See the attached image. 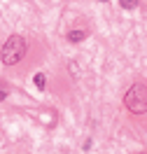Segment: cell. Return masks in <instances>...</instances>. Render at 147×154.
<instances>
[{"instance_id": "1", "label": "cell", "mask_w": 147, "mask_h": 154, "mask_svg": "<svg viewBox=\"0 0 147 154\" xmlns=\"http://www.w3.org/2000/svg\"><path fill=\"white\" fill-rule=\"evenodd\" d=\"M26 40L21 38V35H10V38L5 40V45L0 49V58H2V63L5 66H14V63H19L21 58L26 56Z\"/></svg>"}, {"instance_id": "2", "label": "cell", "mask_w": 147, "mask_h": 154, "mask_svg": "<svg viewBox=\"0 0 147 154\" xmlns=\"http://www.w3.org/2000/svg\"><path fill=\"white\" fill-rule=\"evenodd\" d=\"M124 105H126L133 115H145L147 112V87L133 84V87L124 94Z\"/></svg>"}, {"instance_id": "3", "label": "cell", "mask_w": 147, "mask_h": 154, "mask_svg": "<svg viewBox=\"0 0 147 154\" xmlns=\"http://www.w3.org/2000/svg\"><path fill=\"white\" fill-rule=\"evenodd\" d=\"M33 82H35V87H38L40 91L47 89V75H44V72H38V75L33 77Z\"/></svg>"}, {"instance_id": "4", "label": "cell", "mask_w": 147, "mask_h": 154, "mask_svg": "<svg viewBox=\"0 0 147 154\" xmlns=\"http://www.w3.org/2000/svg\"><path fill=\"white\" fill-rule=\"evenodd\" d=\"M84 38H87V30H70V33H68L70 42H82Z\"/></svg>"}, {"instance_id": "5", "label": "cell", "mask_w": 147, "mask_h": 154, "mask_svg": "<svg viewBox=\"0 0 147 154\" xmlns=\"http://www.w3.org/2000/svg\"><path fill=\"white\" fill-rule=\"evenodd\" d=\"M119 2H121L124 10H136L138 5H140V0H119Z\"/></svg>"}, {"instance_id": "6", "label": "cell", "mask_w": 147, "mask_h": 154, "mask_svg": "<svg viewBox=\"0 0 147 154\" xmlns=\"http://www.w3.org/2000/svg\"><path fill=\"white\" fill-rule=\"evenodd\" d=\"M5 98H7V94H5L2 89H0V100H5Z\"/></svg>"}, {"instance_id": "7", "label": "cell", "mask_w": 147, "mask_h": 154, "mask_svg": "<svg viewBox=\"0 0 147 154\" xmlns=\"http://www.w3.org/2000/svg\"><path fill=\"white\" fill-rule=\"evenodd\" d=\"M100 2H105V0H100Z\"/></svg>"}]
</instances>
